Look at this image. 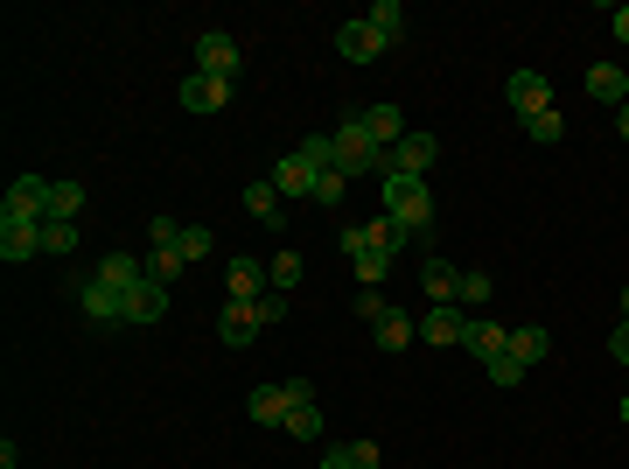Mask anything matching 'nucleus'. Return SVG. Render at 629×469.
I'll list each match as a JSON object with an SVG mask.
<instances>
[{
    "label": "nucleus",
    "instance_id": "obj_1",
    "mask_svg": "<svg viewBox=\"0 0 629 469\" xmlns=\"http://www.w3.org/2000/svg\"><path fill=\"white\" fill-rule=\"evenodd\" d=\"M385 217L398 224V232H413V238H427L434 232V190L419 176H385Z\"/></svg>",
    "mask_w": 629,
    "mask_h": 469
},
{
    "label": "nucleus",
    "instance_id": "obj_2",
    "mask_svg": "<svg viewBox=\"0 0 629 469\" xmlns=\"http://www.w3.org/2000/svg\"><path fill=\"white\" fill-rule=\"evenodd\" d=\"M336 168H342V176H392V155L364 134V120H357V112L336 126Z\"/></svg>",
    "mask_w": 629,
    "mask_h": 469
},
{
    "label": "nucleus",
    "instance_id": "obj_3",
    "mask_svg": "<svg viewBox=\"0 0 629 469\" xmlns=\"http://www.w3.org/2000/svg\"><path fill=\"white\" fill-rule=\"evenodd\" d=\"M49 217V182L43 176H14L8 203H0V224H43Z\"/></svg>",
    "mask_w": 629,
    "mask_h": 469
},
{
    "label": "nucleus",
    "instance_id": "obj_4",
    "mask_svg": "<svg viewBox=\"0 0 629 469\" xmlns=\"http://www.w3.org/2000/svg\"><path fill=\"white\" fill-rule=\"evenodd\" d=\"M78 309H85V323H126V294L112 288V280H99V273H85L78 280Z\"/></svg>",
    "mask_w": 629,
    "mask_h": 469
},
{
    "label": "nucleus",
    "instance_id": "obj_5",
    "mask_svg": "<svg viewBox=\"0 0 629 469\" xmlns=\"http://www.w3.org/2000/svg\"><path fill=\"white\" fill-rule=\"evenodd\" d=\"M196 70H203V78H224V85H232V78H238V43H232L224 29H203V35H196Z\"/></svg>",
    "mask_w": 629,
    "mask_h": 469
},
{
    "label": "nucleus",
    "instance_id": "obj_6",
    "mask_svg": "<svg viewBox=\"0 0 629 469\" xmlns=\"http://www.w3.org/2000/svg\"><path fill=\"white\" fill-rule=\"evenodd\" d=\"M419 294H427L434 309H454V302H462V273H454L441 253H427V259H419Z\"/></svg>",
    "mask_w": 629,
    "mask_h": 469
},
{
    "label": "nucleus",
    "instance_id": "obj_7",
    "mask_svg": "<svg viewBox=\"0 0 629 469\" xmlns=\"http://www.w3.org/2000/svg\"><path fill=\"white\" fill-rule=\"evenodd\" d=\"M385 155H392V176H419V182H427V168L441 161V141H434V134H406L398 147H385Z\"/></svg>",
    "mask_w": 629,
    "mask_h": 469
},
{
    "label": "nucleus",
    "instance_id": "obj_8",
    "mask_svg": "<svg viewBox=\"0 0 629 469\" xmlns=\"http://www.w3.org/2000/svg\"><path fill=\"white\" fill-rule=\"evenodd\" d=\"M245 414H252L259 427H288V414H294V400H288V379H273V386H252V392H245Z\"/></svg>",
    "mask_w": 629,
    "mask_h": 469
},
{
    "label": "nucleus",
    "instance_id": "obj_9",
    "mask_svg": "<svg viewBox=\"0 0 629 469\" xmlns=\"http://www.w3.org/2000/svg\"><path fill=\"white\" fill-rule=\"evenodd\" d=\"M504 99L518 120H531V112H552V85L539 78V70H518V78H504Z\"/></svg>",
    "mask_w": 629,
    "mask_h": 469
},
{
    "label": "nucleus",
    "instance_id": "obj_10",
    "mask_svg": "<svg viewBox=\"0 0 629 469\" xmlns=\"http://www.w3.org/2000/svg\"><path fill=\"white\" fill-rule=\"evenodd\" d=\"M224 288H232V302H259L273 280H266V259H252V253H238L232 267H224Z\"/></svg>",
    "mask_w": 629,
    "mask_h": 469
},
{
    "label": "nucleus",
    "instance_id": "obj_11",
    "mask_svg": "<svg viewBox=\"0 0 629 469\" xmlns=\"http://www.w3.org/2000/svg\"><path fill=\"white\" fill-rule=\"evenodd\" d=\"M336 56H350V64H371V56H385V35L371 22H342L336 29Z\"/></svg>",
    "mask_w": 629,
    "mask_h": 469
},
{
    "label": "nucleus",
    "instance_id": "obj_12",
    "mask_svg": "<svg viewBox=\"0 0 629 469\" xmlns=\"http://www.w3.org/2000/svg\"><path fill=\"white\" fill-rule=\"evenodd\" d=\"M224 99H232V85H224V78H203V70H189V78H182V112H224Z\"/></svg>",
    "mask_w": 629,
    "mask_h": 469
},
{
    "label": "nucleus",
    "instance_id": "obj_13",
    "mask_svg": "<svg viewBox=\"0 0 629 469\" xmlns=\"http://www.w3.org/2000/svg\"><path fill=\"white\" fill-rule=\"evenodd\" d=\"M259 330H266V323H259V309H252V302H224V315H217V336H224L232 350H245Z\"/></svg>",
    "mask_w": 629,
    "mask_h": 469
},
{
    "label": "nucleus",
    "instance_id": "obj_14",
    "mask_svg": "<svg viewBox=\"0 0 629 469\" xmlns=\"http://www.w3.org/2000/svg\"><path fill=\"white\" fill-rule=\"evenodd\" d=\"M462 336H469V315L462 309H427V315H419V344H462Z\"/></svg>",
    "mask_w": 629,
    "mask_h": 469
},
{
    "label": "nucleus",
    "instance_id": "obj_15",
    "mask_svg": "<svg viewBox=\"0 0 629 469\" xmlns=\"http://www.w3.org/2000/svg\"><path fill=\"white\" fill-rule=\"evenodd\" d=\"M357 120H364V134H371L378 147H398V141H406V112H398V105H385V99H378V105H364Z\"/></svg>",
    "mask_w": 629,
    "mask_h": 469
},
{
    "label": "nucleus",
    "instance_id": "obj_16",
    "mask_svg": "<svg viewBox=\"0 0 629 469\" xmlns=\"http://www.w3.org/2000/svg\"><path fill=\"white\" fill-rule=\"evenodd\" d=\"M266 182H273L280 197H308V203H315V168L301 161V155H280V161H273V176H266Z\"/></svg>",
    "mask_w": 629,
    "mask_h": 469
},
{
    "label": "nucleus",
    "instance_id": "obj_17",
    "mask_svg": "<svg viewBox=\"0 0 629 469\" xmlns=\"http://www.w3.org/2000/svg\"><path fill=\"white\" fill-rule=\"evenodd\" d=\"M504 344H510V330H504V323H490V315H469V336H462L469 358H483V365H490Z\"/></svg>",
    "mask_w": 629,
    "mask_h": 469
},
{
    "label": "nucleus",
    "instance_id": "obj_18",
    "mask_svg": "<svg viewBox=\"0 0 629 469\" xmlns=\"http://www.w3.org/2000/svg\"><path fill=\"white\" fill-rule=\"evenodd\" d=\"M35 253H43V224H0V259L8 267H22Z\"/></svg>",
    "mask_w": 629,
    "mask_h": 469
},
{
    "label": "nucleus",
    "instance_id": "obj_19",
    "mask_svg": "<svg viewBox=\"0 0 629 469\" xmlns=\"http://www.w3.org/2000/svg\"><path fill=\"white\" fill-rule=\"evenodd\" d=\"M91 273H99V280H112L120 294H133V288L147 280V259H133V253H105V259H99Z\"/></svg>",
    "mask_w": 629,
    "mask_h": 469
},
{
    "label": "nucleus",
    "instance_id": "obj_20",
    "mask_svg": "<svg viewBox=\"0 0 629 469\" xmlns=\"http://www.w3.org/2000/svg\"><path fill=\"white\" fill-rule=\"evenodd\" d=\"M168 315V288L161 280H141V288L126 294V323H161Z\"/></svg>",
    "mask_w": 629,
    "mask_h": 469
},
{
    "label": "nucleus",
    "instance_id": "obj_21",
    "mask_svg": "<svg viewBox=\"0 0 629 469\" xmlns=\"http://www.w3.org/2000/svg\"><path fill=\"white\" fill-rule=\"evenodd\" d=\"M587 99L622 105V99H629V70H622V64H595V70H587Z\"/></svg>",
    "mask_w": 629,
    "mask_h": 469
},
{
    "label": "nucleus",
    "instance_id": "obj_22",
    "mask_svg": "<svg viewBox=\"0 0 629 469\" xmlns=\"http://www.w3.org/2000/svg\"><path fill=\"white\" fill-rule=\"evenodd\" d=\"M504 350H510V358H518V365L531 371V365H539L546 350H552V336H546L539 323H518V330H510V344H504Z\"/></svg>",
    "mask_w": 629,
    "mask_h": 469
},
{
    "label": "nucleus",
    "instance_id": "obj_23",
    "mask_svg": "<svg viewBox=\"0 0 629 469\" xmlns=\"http://www.w3.org/2000/svg\"><path fill=\"white\" fill-rule=\"evenodd\" d=\"M371 336H378V350H406V344H419V323L406 309H385V323H378Z\"/></svg>",
    "mask_w": 629,
    "mask_h": 469
},
{
    "label": "nucleus",
    "instance_id": "obj_24",
    "mask_svg": "<svg viewBox=\"0 0 629 469\" xmlns=\"http://www.w3.org/2000/svg\"><path fill=\"white\" fill-rule=\"evenodd\" d=\"M245 211H252L266 232H280V190L273 182H252V190H245Z\"/></svg>",
    "mask_w": 629,
    "mask_h": 469
},
{
    "label": "nucleus",
    "instance_id": "obj_25",
    "mask_svg": "<svg viewBox=\"0 0 629 469\" xmlns=\"http://www.w3.org/2000/svg\"><path fill=\"white\" fill-rule=\"evenodd\" d=\"M364 22L378 29V35H385V49L398 43V35H406V8H398V0H378V8L364 14Z\"/></svg>",
    "mask_w": 629,
    "mask_h": 469
},
{
    "label": "nucleus",
    "instance_id": "obj_26",
    "mask_svg": "<svg viewBox=\"0 0 629 469\" xmlns=\"http://www.w3.org/2000/svg\"><path fill=\"white\" fill-rule=\"evenodd\" d=\"M294 155L322 176V168H336V134H308V141H294Z\"/></svg>",
    "mask_w": 629,
    "mask_h": 469
},
{
    "label": "nucleus",
    "instance_id": "obj_27",
    "mask_svg": "<svg viewBox=\"0 0 629 469\" xmlns=\"http://www.w3.org/2000/svg\"><path fill=\"white\" fill-rule=\"evenodd\" d=\"M78 211H85V190H78V182H49V217L78 224Z\"/></svg>",
    "mask_w": 629,
    "mask_h": 469
},
{
    "label": "nucleus",
    "instance_id": "obj_28",
    "mask_svg": "<svg viewBox=\"0 0 629 469\" xmlns=\"http://www.w3.org/2000/svg\"><path fill=\"white\" fill-rule=\"evenodd\" d=\"M266 280H273L280 294H294V280H301V253H294V246H288V253H273V259H266Z\"/></svg>",
    "mask_w": 629,
    "mask_h": 469
},
{
    "label": "nucleus",
    "instance_id": "obj_29",
    "mask_svg": "<svg viewBox=\"0 0 629 469\" xmlns=\"http://www.w3.org/2000/svg\"><path fill=\"white\" fill-rule=\"evenodd\" d=\"M43 253H78V224H64V217H43Z\"/></svg>",
    "mask_w": 629,
    "mask_h": 469
},
{
    "label": "nucleus",
    "instance_id": "obj_30",
    "mask_svg": "<svg viewBox=\"0 0 629 469\" xmlns=\"http://www.w3.org/2000/svg\"><path fill=\"white\" fill-rule=\"evenodd\" d=\"M189 267V259L176 253V246H155V253H147V280H161V288H168V280H176Z\"/></svg>",
    "mask_w": 629,
    "mask_h": 469
},
{
    "label": "nucleus",
    "instance_id": "obj_31",
    "mask_svg": "<svg viewBox=\"0 0 629 469\" xmlns=\"http://www.w3.org/2000/svg\"><path fill=\"white\" fill-rule=\"evenodd\" d=\"M288 435H294V442H315V435H322V414H315V400H294V414H288Z\"/></svg>",
    "mask_w": 629,
    "mask_h": 469
},
{
    "label": "nucleus",
    "instance_id": "obj_32",
    "mask_svg": "<svg viewBox=\"0 0 629 469\" xmlns=\"http://www.w3.org/2000/svg\"><path fill=\"white\" fill-rule=\"evenodd\" d=\"M342 197H350V176H342V168H322V176H315V203H329V211H336Z\"/></svg>",
    "mask_w": 629,
    "mask_h": 469
},
{
    "label": "nucleus",
    "instance_id": "obj_33",
    "mask_svg": "<svg viewBox=\"0 0 629 469\" xmlns=\"http://www.w3.org/2000/svg\"><path fill=\"white\" fill-rule=\"evenodd\" d=\"M525 134L539 141V147H552V141L566 134V126H560V112H531V120H525Z\"/></svg>",
    "mask_w": 629,
    "mask_h": 469
},
{
    "label": "nucleus",
    "instance_id": "obj_34",
    "mask_svg": "<svg viewBox=\"0 0 629 469\" xmlns=\"http://www.w3.org/2000/svg\"><path fill=\"white\" fill-rule=\"evenodd\" d=\"M490 294H497V280H490L483 267H469V273H462V302L475 309V302H490Z\"/></svg>",
    "mask_w": 629,
    "mask_h": 469
},
{
    "label": "nucleus",
    "instance_id": "obj_35",
    "mask_svg": "<svg viewBox=\"0 0 629 469\" xmlns=\"http://www.w3.org/2000/svg\"><path fill=\"white\" fill-rule=\"evenodd\" d=\"M210 246H217V238H210V224H182V246H176L182 259H203Z\"/></svg>",
    "mask_w": 629,
    "mask_h": 469
},
{
    "label": "nucleus",
    "instance_id": "obj_36",
    "mask_svg": "<svg viewBox=\"0 0 629 469\" xmlns=\"http://www.w3.org/2000/svg\"><path fill=\"white\" fill-rule=\"evenodd\" d=\"M350 309H357V315H364V323L378 330V323H385V309H392V302H385V294H378V288H364V294H357Z\"/></svg>",
    "mask_w": 629,
    "mask_h": 469
},
{
    "label": "nucleus",
    "instance_id": "obj_37",
    "mask_svg": "<svg viewBox=\"0 0 629 469\" xmlns=\"http://www.w3.org/2000/svg\"><path fill=\"white\" fill-rule=\"evenodd\" d=\"M490 379H497V386H518V379H525V365L510 358V350H497V358H490Z\"/></svg>",
    "mask_w": 629,
    "mask_h": 469
},
{
    "label": "nucleus",
    "instance_id": "obj_38",
    "mask_svg": "<svg viewBox=\"0 0 629 469\" xmlns=\"http://www.w3.org/2000/svg\"><path fill=\"white\" fill-rule=\"evenodd\" d=\"M342 448H350V469H378V462H385V448H378V442H342Z\"/></svg>",
    "mask_w": 629,
    "mask_h": 469
},
{
    "label": "nucleus",
    "instance_id": "obj_39",
    "mask_svg": "<svg viewBox=\"0 0 629 469\" xmlns=\"http://www.w3.org/2000/svg\"><path fill=\"white\" fill-rule=\"evenodd\" d=\"M252 309H259V323H280V315H288V294H280V288H266Z\"/></svg>",
    "mask_w": 629,
    "mask_h": 469
},
{
    "label": "nucleus",
    "instance_id": "obj_40",
    "mask_svg": "<svg viewBox=\"0 0 629 469\" xmlns=\"http://www.w3.org/2000/svg\"><path fill=\"white\" fill-rule=\"evenodd\" d=\"M147 238H155V246H182V224L176 217H155V224H147Z\"/></svg>",
    "mask_w": 629,
    "mask_h": 469
},
{
    "label": "nucleus",
    "instance_id": "obj_41",
    "mask_svg": "<svg viewBox=\"0 0 629 469\" xmlns=\"http://www.w3.org/2000/svg\"><path fill=\"white\" fill-rule=\"evenodd\" d=\"M608 358H616V365H629V315L616 323V336H608Z\"/></svg>",
    "mask_w": 629,
    "mask_h": 469
},
{
    "label": "nucleus",
    "instance_id": "obj_42",
    "mask_svg": "<svg viewBox=\"0 0 629 469\" xmlns=\"http://www.w3.org/2000/svg\"><path fill=\"white\" fill-rule=\"evenodd\" d=\"M608 35H616V43L629 49V8H616V14H608Z\"/></svg>",
    "mask_w": 629,
    "mask_h": 469
},
{
    "label": "nucleus",
    "instance_id": "obj_43",
    "mask_svg": "<svg viewBox=\"0 0 629 469\" xmlns=\"http://www.w3.org/2000/svg\"><path fill=\"white\" fill-rule=\"evenodd\" d=\"M315 469H350V448H329V456H322Z\"/></svg>",
    "mask_w": 629,
    "mask_h": 469
},
{
    "label": "nucleus",
    "instance_id": "obj_44",
    "mask_svg": "<svg viewBox=\"0 0 629 469\" xmlns=\"http://www.w3.org/2000/svg\"><path fill=\"white\" fill-rule=\"evenodd\" d=\"M616 134H622V141H629V99H622V105H616Z\"/></svg>",
    "mask_w": 629,
    "mask_h": 469
},
{
    "label": "nucleus",
    "instance_id": "obj_45",
    "mask_svg": "<svg viewBox=\"0 0 629 469\" xmlns=\"http://www.w3.org/2000/svg\"><path fill=\"white\" fill-rule=\"evenodd\" d=\"M622 427H629V392H622Z\"/></svg>",
    "mask_w": 629,
    "mask_h": 469
},
{
    "label": "nucleus",
    "instance_id": "obj_46",
    "mask_svg": "<svg viewBox=\"0 0 629 469\" xmlns=\"http://www.w3.org/2000/svg\"><path fill=\"white\" fill-rule=\"evenodd\" d=\"M622 315H629V288H622Z\"/></svg>",
    "mask_w": 629,
    "mask_h": 469
}]
</instances>
